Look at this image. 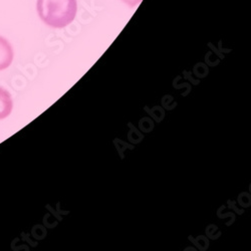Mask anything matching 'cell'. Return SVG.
I'll return each mask as SVG.
<instances>
[{"instance_id":"cell-4","label":"cell","mask_w":251,"mask_h":251,"mask_svg":"<svg viewBox=\"0 0 251 251\" xmlns=\"http://www.w3.org/2000/svg\"><path fill=\"white\" fill-rule=\"evenodd\" d=\"M122 1L130 7H136L143 1V0H122Z\"/></svg>"},{"instance_id":"cell-2","label":"cell","mask_w":251,"mask_h":251,"mask_svg":"<svg viewBox=\"0 0 251 251\" xmlns=\"http://www.w3.org/2000/svg\"><path fill=\"white\" fill-rule=\"evenodd\" d=\"M14 58V51L9 41L0 35V72L8 69Z\"/></svg>"},{"instance_id":"cell-3","label":"cell","mask_w":251,"mask_h":251,"mask_svg":"<svg viewBox=\"0 0 251 251\" xmlns=\"http://www.w3.org/2000/svg\"><path fill=\"white\" fill-rule=\"evenodd\" d=\"M13 109V100L10 93L0 87V120H4L10 116Z\"/></svg>"},{"instance_id":"cell-1","label":"cell","mask_w":251,"mask_h":251,"mask_svg":"<svg viewBox=\"0 0 251 251\" xmlns=\"http://www.w3.org/2000/svg\"><path fill=\"white\" fill-rule=\"evenodd\" d=\"M36 11L45 25L52 28L70 25L77 12L76 0H37Z\"/></svg>"}]
</instances>
